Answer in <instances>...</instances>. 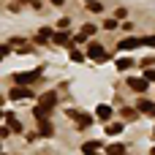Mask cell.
<instances>
[{"label": "cell", "mask_w": 155, "mask_h": 155, "mask_svg": "<svg viewBox=\"0 0 155 155\" xmlns=\"http://www.w3.org/2000/svg\"><path fill=\"white\" fill-rule=\"evenodd\" d=\"M95 117H98V120H109V117H112V106H106V104L98 106V109H95Z\"/></svg>", "instance_id": "cell-12"}, {"label": "cell", "mask_w": 155, "mask_h": 155, "mask_svg": "<svg viewBox=\"0 0 155 155\" xmlns=\"http://www.w3.org/2000/svg\"><path fill=\"white\" fill-rule=\"evenodd\" d=\"M87 3H93V0H87Z\"/></svg>", "instance_id": "cell-29"}, {"label": "cell", "mask_w": 155, "mask_h": 155, "mask_svg": "<svg viewBox=\"0 0 155 155\" xmlns=\"http://www.w3.org/2000/svg\"><path fill=\"white\" fill-rule=\"evenodd\" d=\"M38 76H41L38 68H33V71H19V74H14V82H16V87H27V84H33Z\"/></svg>", "instance_id": "cell-1"}, {"label": "cell", "mask_w": 155, "mask_h": 155, "mask_svg": "<svg viewBox=\"0 0 155 155\" xmlns=\"http://www.w3.org/2000/svg\"><path fill=\"white\" fill-rule=\"evenodd\" d=\"M87 57H90V60L104 63V60H106V49H104L101 44H90V46H87Z\"/></svg>", "instance_id": "cell-2"}, {"label": "cell", "mask_w": 155, "mask_h": 155, "mask_svg": "<svg viewBox=\"0 0 155 155\" xmlns=\"http://www.w3.org/2000/svg\"><path fill=\"white\" fill-rule=\"evenodd\" d=\"M144 46H155V35H147L144 38Z\"/></svg>", "instance_id": "cell-23"}, {"label": "cell", "mask_w": 155, "mask_h": 155, "mask_svg": "<svg viewBox=\"0 0 155 155\" xmlns=\"http://www.w3.org/2000/svg\"><path fill=\"white\" fill-rule=\"evenodd\" d=\"M90 11H93V14H98V11H101V3H95V0H93V3H90Z\"/></svg>", "instance_id": "cell-22"}, {"label": "cell", "mask_w": 155, "mask_h": 155, "mask_svg": "<svg viewBox=\"0 0 155 155\" xmlns=\"http://www.w3.org/2000/svg\"><path fill=\"white\" fill-rule=\"evenodd\" d=\"M106 155H125V147L123 144H109L106 147Z\"/></svg>", "instance_id": "cell-15"}, {"label": "cell", "mask_w": 155, "mask_h": 155, "mask_svg": "<svg viewBox=\"0 0 155 155\" xmlns=\"http://www.w3.org/2000/svg\"><path fill=\"white\" fill-rule=\"evenodd\" d=\"M150 155H155V147H153V153H150Z\"/></svg>", "instance_id": "cell-26"}, {"label": "cell", "mask_w": 155, "mask_h": 155, "mask_svg": "<svg viewBox=\"0 0 155 155\" xmlns=\"http://www.w3.org/2000/svg\"><path fill=\"white\" fill-rule=\"evenodd\" d=\"M153 136H155V128H153Z\"/></svg>", "instance_id": "cell-27"}, {"label": "cell", "mask_w": 155, "mask_h": 155, "mask_svg": "<svg viewBox=\"0 0 155 155\" xmlns=\"http://www.w3.org/2000/svg\"><path fill=\"white\" fill-rule=\"evenodd\" d=\"M128 84H131V90H136V93H144L147 90V79H128Z\"/></svg>", "instance_id": "cell-9"}, {"label": "cell", "mask_w": 155, "mask_h": 155, "mask_svg": "<svg viewBox=\"0 0 155 155\" xmlns=\"http://www.w3.org/2000/svg\"><path fill=\"white\" fill-rule=\"evenodd\" d=\"M49 112H52V109H46V106H41V104H38V106L33 109V114H35V120H41V123H44V120L49 117Z\"/></svg>", "instance_id": "cell-11"}, {"label": "cell", "mask_w": 155, "mask_h": 155, "mask_svg": "<svg viewBox=\"0 0 155 155\" xmlns=\"http://www.w3.org/2000/svg\"><path fill=\"white\" fill-rule=\"evenodd\" d=\"M71 117L76 120V128H87V125L93 123V117H90V114H82V112H71Z\"/></svg>", "instance_id": "cell-6"}, {"label": "cell", "mask_w": 155, "mask_h": 155, "mask_svg": "<svg viewBox=\"0 0 155 155\" xmlns=\"http://www.w3.org/2000/svg\"><path fill=\"white\" fill-rule=\"evenodd\" d=\"M71 60H74V63H82V60H84V54H82L79 49H71Z\"/></svg>", "instance_id": "cell-18"}, {"label": "cell", "mask_w": 155, "mask_h": 155, "mask_svg": "<svg viewBox=\"0 0 155 155\" xmlns=\"http://www.w3.org/2000/svg\"><path fill=\"white\" fill-rule=\"evenodd\" d=\"M136 112H142V114H150V117H155V104H153V101H147V98H142V101L136 104Z\"/></svg>", "instance_id": "cell-5"}, {"label": "cell", "mask_w": 155, "mask_h": 155, "mask_svg": "<svg viewBox=\"0 0 155 155\" xmlns=\"http://www.w3.org/2000/svg\"><path fill=\"white\" fill-rule=\"evenodd\" d=\"M38 134H41V136H52V134H54L52 123H49V120H44V123H41V128H38Z\"/></svg>", "instance_id": "cell-14"}, {"label": "cell", "mask_w": 155, "mask_h": 155, "mask_svg": "<svg viewBox=\"0 0 155 155\" xmlns=\"http://www.w3.org/2000/svg\"><path fill=\"white\" fill-rule=\"evenodd\" d=\"M54 101H57V93H52V90H49V93H44V95H41V101H38V104H41V106H46V109H54Z\"/></svg>", "instance_id": "cell-8"}, {"label": "cell", "mask_w": 155, "mask_h": 155, "mask_svg": "<svg viewBox=\"0 0 155 155\" xmlns=\"http://www.w3.org/2000/svg\"><path fill=\"white\" fill-rule=\"evenodd\" d=\"M8 98H11V101H25V98H33V93H30L27 87H11Z\"/></svg>", "instance_id": "cell-4"}, {"label": "cell", "mask_w": 155, "mask_h": 155, "mask_svg": "<svg viewBox=\"0 0 155 155\" xmlns=\"http://www.w3.org/2000/svg\"><path fill=\"white\" fill-rule=\"evenodd\" d=\"M101 147H104L101 142H84V144H82V153H84V155H98V153H101Z\"/></svg>", "instance_id": "cell-7"}, {"label": "cell", "mask_w": 155, "mask_h": 155, "mask_svg": "<svg viewBox=\"0 0 155 155\" xmlns=\"http://www.w3.org/2000/svg\"><path fill=\"white\" fill-rule=\"evenodd\" d=\"M117 68H120V71H128V68H131V60L120 57V60H117Z\"/></svg>", "instance_id": "cell-19"}, {"label": "cell", "mask_w": 155, "mask_h": 155, "mask_svg": "<svg viewBox=\"0 0 155 155\" xmlns=\"http://www.w3.org/2000/svg\"><path fill=\"white\" fill-rule=\"evenodd\" d=\"M123 123H112V125H106V134H112V136H117V134H123Z\"/></svg>", "instance_id": "cell-16"}, {"label": "cell", "mask_w": 155, "mask_h": 155, "mask_svg": "<svg viewBox=\"0 0 155 155\" xmlns=\"http://www.w3.org/2000/svg\"><path fill=\"white\" fill-rule=\"evenodd\" d=\"M49 38H54V33H52L49 27H41V33H38V41H49Z\"/></svg>", "instance_id": "cell-17"}, {"label": "cell", "mask_w": 155, "mask_h": 155, "mask_svg": "<svg viewBox=\"0 0 155 155\" xmlns=\"http://www.w3.org/2000/svg\"><path fill=\"white\" fill-rule=\"evenodd\" d=\"M144 79H147V82H155V71H153V68L144 71Z\"/></svg>", "instance_id": "cell-21"}, {"label": "cell", "mask_w": 155, "mask_h": 155, "mask_svg": "<svg viewBox=\"0 0 155 155\" xmlns=\"http://www.w3.org/2000/svg\"><path fill=\"white\" fill-rule=\"evenodd\" d=\"M5 123H8V128H11L14 134H19V131H22V125H19V120H16L14 114H5Z\"/></svg>", "instance_id": "cell-13"}, {"label": "cell", "mask_w": 155, "mask_h": 155, "mask_svg": "<svg viewBox=\"0 0 155 155\" xmlns=\"http://www.w3.org/2000/svg\"><path fill=\"white\" fill-rule=\"evenodd\" d=\"M0 155H3V153H0Z\"/></svg>", "instance_id": "cell-30"}, {"label": "cell", "mask_w": 155, "mask_h": 155, "mask_svg": "<svg viewBox=\"0 0 155 155\" xmlns=\"http://www.w3.org/2000/svg\"><path fill=\"white\" fill-rule=\"evenodd\" d=\"M82 33H84V35H93V33H95V25H84Z\"/></svg>", "instance_id": "cell-20"}, {"label": "cell", "mask_w": 155, "mask_h": 155, "mask_svg": "<svg viewBox=\"0 0 155 155\" xmlns=\"http://www.w3.org/2000/svg\"><path fill=\"white\" fill-rule=\"evenodd\" d=\"M120 52H128V49H136V46H144V38H123L120 44Z\"/></svg>", "instance_id": "cell-3"}, {"label": "cell", "mask_w": 155, "mask_h": 155, "mask_svg": "<svg viewBox=\"0 0 155 155\" xmlns=\"http://www.w3.org/2000/svg\"><path fill=\"white\" fill-rule=\"evenodd\" d=\"M71 38L74 35H68V33H54V44H60V46H71Z\"/></svg>", "instance_id": "cell-10"}, {"label": "cell", "mask_w": 155, "mask_h": 155, "mask_svg": "<svg viewBox=\"0 0 155 155\" xmlns=\"http://www.w3.org/2000/svg\"><path fill=\"white\" fill-rule=\"evenodd\" d=\"M5 52H8V49H5V46H0V60L5 57Z\"/></svg>", "instance_id": "cell-24"}, {"label": "cell", "mask_w": 155, "mask_h": 155, "mask_svg": "<svg viewBox=\"0 0 155 155\" xmlns=\"http://www.w3.org/2000/svg\"><path fill=\"white\" fill-rule=\"evenodd\" d=\"M0 117H3V112H0Z\"/></svg>", "instance_id": "cell-28"}, {"label": "cell", "mask_w": 155, "mask_h": 155, "mask_svg": "<svg viewBox=\"0 0 155 155\" xmlns=\"http://www.w3.org/2000/svg\"><path fill=\"white\" fill-rule=\"evenodd\" d=\"M49 3H54V5H63V3H65V0H49Z\"/></svg>", "instance_id": "cell-25"}]
</instances>
